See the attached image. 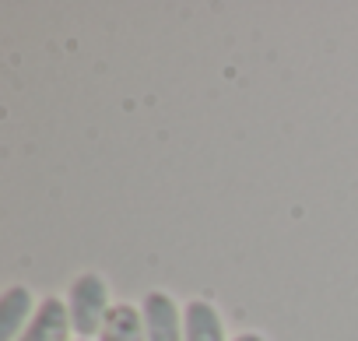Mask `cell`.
Masks as SVG:
<instances>
[{"instance_id":"1","label":"cell","mask_w":358,"mask_h":341,"mask_svg":"<svg viewBox=\"0 0 358 341\" xmlns=\"http://www.w3.org/2000/svg\"><path fill=\"white\" fill-rule=\"evenodd\" d=\"M67 313H71V323H74V334L81 341H92L95 334H102L109 313H113V302H109V288L102 281V274L95 271H85L71 281V292H67Z\"/></svg>"},{"instance_id":"2","label":"cell","mask_w":358,"mask_h":341,"mask_svg":"<svg viewBox=\"0 0 358 341\" xmlns=\"http://www.w3.org/2000/svg\"><path fill=\"white\" fill-rule=\"evenodd\" d=\"M141 316H144L148 341H187L183 313H179V306L169 292H148L141 302Z\"/></svg>"},{"instance_id":"3","label":"cell","mask_w":358,"mask_h":341,"mask_svg":"<svg viewBox=\"0 0 358 341\" xmlns=\"http://www.w3.org/2000/svg\"><path fill=\"white\" fill-rule=\"evenodd\" d=\"M71 334H74V323H71L67 302L50 295L36 306V313L18 341H71Z\"/></svg>"},{"instance_id":"4","label":"cell","mask_w":358,"mask_h":341,"mask_svg":"<svg viewBox=\"0 0 358 341\" xmlns=\"http://www.w3.org/2000/svg\"><path fill=\"white\" fill-rule=\"evenodd\" d=\"M32 292L25 285H11L0 299V341H18L32 320Z\"/></svg>"},{"instance_id":"5","label":"cell","mask_w":358,"mask_h":341,"mask_svg":"<svg viewBox=\"0 0 358 341\" xmlns=\"http://www.w3.org/2000/svg\"><path fill=\"white\" fill-rule=\"evenodd\" d=\"M183 330H187V341H225L222 313L208 299H194L183 309Z\"/></svg>"},{"instance_id":"6","label":"cell","mask_w":358,"mask_h":341,"mask_svg":"<svg viewBox=\"0 0 358 341\" xmlns=\"http://www.w3.org/2000/svg\"><path fill=\"white\" fill-rule=\"evenodd\" d=\"M99 341H148V330H144V316L137 306L130 302H116Z\"/></svg>"},{"instance_id":"7","label":"cell","mask_w":358,"mask_h":341,"mask_svg":"<svg viewBox=\"0 0 358 341\" xmlns=\"http://www.w3.org/2000/svg\"><path fill=\"white\" fill-rule=\"evenodd\" d=\"M232 341H267V337L257 334V330H250V334H239V337H232Z\"/></svg>"},{"instance_id":"8","label":"cell","mask_w":358,"mask_h":341,"mask_svg":"<svg viewBox=\"0 0 358 341\" xmlns=\"http://www.w3.org/2000/svg\"><path fill=\"white\" fill-rule=\"evenodd\" d=\"M78 341H81V337H78Z\"/></svg>"}]
</instances>
